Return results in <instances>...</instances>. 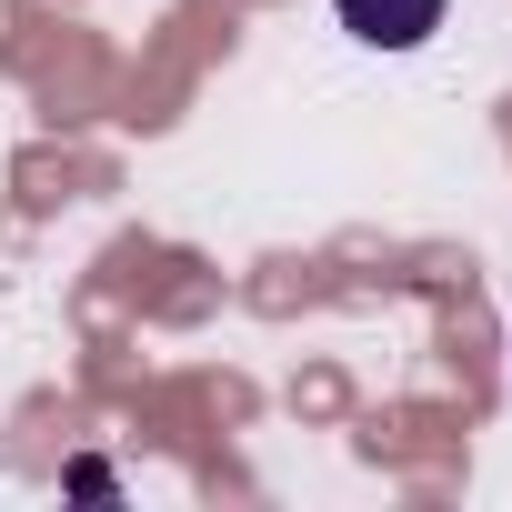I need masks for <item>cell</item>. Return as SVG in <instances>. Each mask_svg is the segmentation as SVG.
I'll use <instances>...</instances> for the list:
<instances>
[{"label": "cell", "mask_w": 512, "mask_h": 512, "mask_svg": "<svg viewBox=\"0 0 512 512\" xmlns=\"http://www.w3.org/2000/svg\"><path fill=\"white\" fill-rule=\"evenodd\" d=\"M332 11H342V31L372 41V51H422V41L442 31V0H332Z\"/></svg>", "instance_id": "6da1fadb"}]
</instances>
